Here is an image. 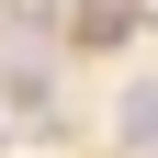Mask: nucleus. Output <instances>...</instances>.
<instances>
[{
	"label": "nucleus",
	"mask_w": 158,
	"mask_h": 158,
	"mask_svg": "<svg viewBox=\"0 0 158 158\" xmlns=\"http://www.w3.org/2000/svg\"><path fill=\"white\" fill-rule=\"evenodd\" d=\"M135 23H147L135 0H79V11H68V34H79V45H124Z\"/></svg>",
	"instance_id": "obj_1"
},
{
	"label": "nucleus",
	"mask_w": 158,
	"mask_h": 158,
	"mask_svg": "<svg viewBox=\"0 0 158 158\" xmlns=\"http://www.w3.org/2000/svg\"><path fill=\"white\" fill-rule=\"evenodd\" d=\"M113 135H124L135 158H158V79H135L124 102H113Z\"/></svg>",
	"instance_id": "obj_2"
}]
</instances>
